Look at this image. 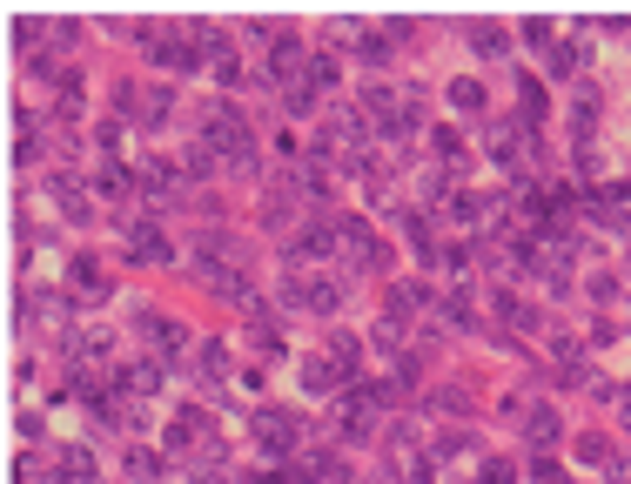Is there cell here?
<instances>
[{
    "label": "cell",
    "instance_id": "obj_1",
    "mask_svg": "<svg viewBox=\"0 0 631 484\" xmlns=\"http://www.w3.org/2000/svg\"><path fill=\"white\" fill-rule=\"evenodd\" d=\"M336 424H343V438H370V424H376V397L370 391H349L343 410H336Z\"/></svg>",
    "mask_w": 631,
    "mask_h": 484
},
{
    "label": "cell",
    "instance_id": "obj_2",
    "mask_svg": "<svg viewBox=\"0 0 631 484\" xmlns=\"http://www.w3.org/2000/svg\"><path fill=\"white\" fill-rule=\"evenodd\" d=\"M336 302H343V283H336V276H309V283H302V310H323V317H330Z\"/></svg>",
    "mask_w": 631,
    "mask_h": 484
},
{
    "label": "cell",
    "instance_id": "obj_3",
    "mask_svg": "<svg viewBox=\"0 0 631 484\" xmlns=\"http://www.w3.org/2000/svg\"><path fill=\"white\" fill-rule=\"evenodd\" d=\"M256 431H262V444H269L276 457H283L289 444H296V424H289L283 410H262V417H256Z\"/></svg>",
    "mask_w": 631,
    "mask_h": 484
},
{
    "label": "cell",
    "instance_id": "obj_4",
    "mask_svg": "<svg viewBox=\"0 0 631 484\" xmlns=\"http://www.w3.org/2000/svg\"><path fill=\"white\" fill-rule=\"evenodd\" d=\"M128 256L135 262H168V242L155 229H128Z\"/></svg>",
    "mask_w": 631,
    "mask_h": 484
},
{
    "label": "cell",
    "instance_id": "obj_5",
    "mask_svg": "<svg viewBox=\"0 0 631 484\" xmlns=\"http://www.w3.org/2000/svg\"><path fill=\"white\" fill-rule=\"evenodd\" d=\"M517 121H524V128L544 121V88H538V81H517Z\"/></svg>",
    "mask_w": 631,
    "mask_h": 484
},
{
    "label": "cell",
    "instance_id": "obj_6",
    "mask_svg": "<svg viewBox=\"0 0 631 484\" xmlns=\"http://www.w3.org/2000/svg\"><path fill=\"white\" fill-rule=\"evenodd\" d=\"M68 357H108V330H68Z\"/></svg>",
    "mask_w": 631,
    "mask_h": 484
},
{
    "label": "cell",
    "instance_id": "obj_7",
    "mask_svg": "<svg viewBox=\"0 0 631 484\" xmlns=\"http://www.w3.org/2000/svg\"><path fill=\"white\" fill-rule=\"evenodd\" d=\"M336 377H343V370H336V363H323V357L302 363V391H336Z\"/></svg>",
    "mask_w": 631,
    "mask_h": 484
},
{
    "label": "cell",
    "instance_id": "obj_8",
    "mask_svg": "<svg viewBox=\"0 0 631 484\" xmlns=\"http://www.w3.org/2000/svg\"><path fill=\"white\" fill-rule=\"evenodd\" d=\"M75 289H81V296H94V302L108 296V276L94 270V256H81V262H75Z\"/></svg>",
    "mask_w": 631,
    "mask_h": 484
},
{
    "label": "cell",
    "instance_id": "obj_9",
    "mask_svg": "<svg viewBox=\"0 0 631 484\" xmlns=\"http://www.w3.org/2000/svg\"><path fill=\"white\" fill-rule=\"evenodd\" d=\"M356 34V28H349ZM356 54L370 60V68H383V60H390V34H356Z\"/></svg>",
    "mask_w": 631,
    "mask_h": 484
},
{
    "label": "cell",
    "instance_id": "obj_10",
    "mask_svg": "<svg viewBox=\"0 0 631 484\" xmlns=\"http://www.w3.org/2000/svg\"><path fill=\"white\" fill-rule=\"evenodd\" d=\"M531 444H538V451H551V444H557V417H551V410H531Z\"/></svg>",
    "mask_w": 631,
    "mask_h": 484
},
{
    "label": "cell",
    "instance_id": "obj_11",
    "mask_svg": "<svg viewBox=\"0 0 631 484\" xmlns=\"http://www.w3.org/2000/svg\"><path fill=\"white\" fill-rule=\"evenodd\" d=\"M94 189H101V196H121V189H128V168H121V162H101V168H94Z\"/></svg>",
    "mask_w": 631,
    "mask_h": 484
},
{
    "label": "cell",
    "instance_id": "obj_12",
    "mask_svg": "<svg viewBox=\"0 0 631 484\" xmlns=\"http://www.w3.org/2000/svg\"><path fill=\"white\" fill-rule=\"evenodd\" d=\"M20 310H28V317H60V296H47V289H28V296H20Z\"/></svg>",
    "mask_w": 631,
    "mask_h": 484
},
{
    "label": "cell",
    "instance_id": "obj_13",
    "mask_svg": "<svg viewBox=\"0 0 631 484\" xmlns=\"http://www.w3.org/2000/svg\"><path fill=\"white\" fill-rule=\"evenodd\" d=\"M470 41H477L483 54H504V28H497V20H477V28H470Z\"/></svg>",
    "mask_w": 631,
    "mask_h": 484
},
{
    "label": "cell",
    "instance_id": "obj_14",
    "mask_svg": "<svg viewBox=\"0 0 631 484\" xmlns=\"http://www.w3.org/2000/svg\"><path fill=\"white\" fill-rule=\"evenodd\" d=\"M296 68H302V41L283 34V41H276V75H296Z\"/></svg>",
    "mask_w": 631,
    "mask_h": 484
},
{
    "label": "cell",
    "instance_id": "obj_15",
    "mask_svg": "<svg viewBox=\"0 0 631 484\" xmlns=\"http://www.w3.org/2000/svg\"><path fill=\"white\" fill-rule=\"evenodd\" d=\"M451 101L464 108V115H483V88H477V81H457V88H451Z\"/></svg>",
    "mask_w": 631,
    "mask_h": 484
},
{
    "label": "cell",
    "instance_id": "obj_16",
    "mask_svg": "<svg viewBox=\"0 0 631 484\" xmlns=\"http://www.w3.org/2000/svg\"><path fill=\"white\" fill-rule=\"evenodd\" d=\"M578 60H585V47H578V41H564V47H557V54H551V75H571Z\"/></svg>",
    "mask_w": 631,
    "mask_h": 484
},
{
    "label": "cell",
    "instance_id": "obj_17",
    "mask_svg": "<svg viewBox=\"0 0 631 484\" xmlns=\"http://www.w3.org/2000/svg\"><path fill=\"white\" fill-rule=\"evenodd\" d=\"M60 471H68V478H94V457L88 451H68V457H60Z\"/></svg>",
    "mask_w": 631,
    "mask_h": 484
},
{
    "label": "cell",
    "instance_id": "obj_18",
    "mask_svg": "<svg viewBox=\"0 0 631 484\" xmlns=\"http://www.w3.org/2000/svg\"><path fill=\"white\" fill-rule=\"evenodd\" d=\"M443 209H451V222H470V215H477V196H451Z\"/></svg>",
    "mask_w": 631,
    "mask_h": 484
},
{
    "label": "cell",
    "instance_id": "obj_19",
    "mask_svg": "<svg viewBox=\"0 0 631 484\" xmlns=\"http://www.w3.org/2000/svg\"><path fill=\"white\" fill-rule=\"evenodd\" d=\"M316 108V88H289V115H309Z\"/></svg>",
    "mask_w": 631,
    "mask_h": 484
},
{
    "label": "cell",
    "instance_id": "obj_20",
    "mask_svg": "<svg viewBox=\"0 0 631 484\" xmlns=\"http://www.w3.org/2000/svg\"><path fill=\"white\" fill-rule=\"evenodd\" d=\"M511 478H517L511 464H483V484H511Z\"/></svg>",
    "mask_w": 631,
    "mask_h": 484
},
{
    "label": "cell",
    "instance_id": "obj_21",
    "mask_svg": "<svg viewBox=\"0 0 631 484\" xmlns=\"http://www.w3.org/2000/svg\"><path fill=\"white\" fill-rule=\"evenodd\" d=\"M538 484H564V471H551V464H538Z\"/></svg>",
    "mask_w": 631,
    "mask_h": 484
},
{
    "label": "cell",
    "instance_id": "obj_22",
    "mask_svg": "<svg viewBox=\"0 0 631 484\" xmlns=\"http://www.w3.org/2000/svg\"><path fill=\"white\" fill-rule=\"evenodd\" d=\"M249 484H289V478H283V471H256Z\"/></svg>",
    "mask_w": 631,
    "mask_h": 484
},
{
    "label": "cell",
    "instance_id": "obj_23",
    "mask_svg": "<svg viewBox=\"0 0 631 484\" xmlns=\"http://www.w3.org/2000/svg\"><path fill=\"white\" fill-rule=\"evenodd\" d=\"M625 431H631V397H625Z\"/></svg>",
    "mask_w": 631,
    "mask_h": 484
}]
</instances>
